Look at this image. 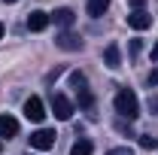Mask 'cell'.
<instances>
[{"mask_svg": "<svg viewBox=\"0 0 158 155\" xmlns=\"http://www.w3.org/2000/svg\"><path fill=\"white\" fill-rule=\"evenodd\" d=\"M113 103H116V113L122 119H128V122H134V119L140 116V100H137V94H134L131 88H122Z\"/></svg>", "mask_w": 158, "mask_h": 155, "instance_id": "6da1fadb", "label": "cell"}, {"mask_svg": "<svg viewBox=\"0 0 158 155\" xmlns=\"http://www.w3.org/2000/svg\"><path fill=\"white\" fill-rule=\"evenodd\" d=\"M49 103H52V116L58 119V122H67V119L73 116V103H70L67 94H55V91H52V100H49Z\"/></svg>", "mask_w": 158, "mask_h": 155, "instance_id": "7a4b0ae2", "label": "cell"}, {"mask_svg": "<svg viewBox=\"0 0 158 155\" xmlns=\"http://www.w3.org/2000/svg\"><path fill=\"white\" fill-rule=\"evenodd\" d=\"M55 146V131H49V128H40L31 134V149H40V152H46V149H52Z\"/></svg>", "mask_w": 158, "mask_h": 155, "instance_id": "3957f363", "label": "cell"}, {"mask_svg": "<svg viewBox=\"0 0 158 155\" xmlns=\"http://www.w3.org/2000/svg\"><path fill=\"white\" fill-rule=\"evenodd\" d=\"M24 119H27V122H43V119H46V107H43V100H40L37 94H31L24 100Z\"/></svg>", "mask_w": 158, "mask_h": 155, "instance_id": "277c9868", "label": "cell"}, {"mask_svg": "<svg viewBox=\"0 0 158 155\" xmlns=\"http://www.w3.org/2000/svg\"><path fill=\"white\" fill-rule=\"evenodd\" d=\"M55 46L64 49V52H79V49H82V40H79L76 34H70V31H61L58 37H55Z\"/></svg>", "mask_w": 158, "mask_h": 155, "instance_id": "5b68a950", "label": "cell"}, {"mask_svg": "<svg viewBox=\"0 0 158 155\" xmlns=\"http://www.w3.org/2000/svg\"><path fill=\"white\" fill-rule=\"evenodd\" d=\"M49 12H43V9H34L31 15H27V31H34V34H40V31H46L49 27Z\"/></svg>", "mask_w": 158, "mask_h": 155, "instance_id": "8992f818", "label": "cell"}, {"mask_svg": "<svg viewBox=\"0 0 158 155\" xmlns=\"http://www.w3.org/2000/svg\"><path fill=\"white\" fill-rule=\"evenodd\" d=\"M12 137H19V119L0 116V140H12Z\"/></svg>", "mask_w": 158, "mask_h": 155, "instance_id": "52a82bcc", "label": "cell"}, {"mask_svg": "<svg viewBox=\"0 0 158 155\" xmlns=\"http://www.w3.org/2000/svg\"><path fill=\"white\" fill-rule=\"evenodd\" d=\"M149 24H152V15L143 12V9H134V12L128 15V27H134V31H146Z\"/></svg>", "mask_w": 158, "mask_h": 155, "instance_id": "ba28073f", "label": "cell"}, {"mask_svg": "<svg viewBox=\"0 0 158 155\" xmlns=\"http://www.w3.org/2000/svg\"><path fill=\"white\" fill-rule=\"evenodd\" d=\"M49 19L55 21L58 27H64V31H67V27H73V21H76V15H73V9H67V6H64V9H55V12H52Z\"/></svg>", "mask_w": 158, "mask_h": 155, "instance_id": "9c48e42d", "label": "cell"}, {"mask_svg": "<svg viewBox=\"0 0 158 155\" xmlns=\"http://www.w3.org/2000/svg\"><path fill=\"white\" fill-rule=\"evenodd\" d=\"M103 64H106L110 70H116L118 64H122V58H118V46H116V43H110V46L103 49Z\"/></svg>", "mask_w": 158, "mask_h": 155, "instance_id": "30bf717a", "label": "cell"}, {"mask_svg": "<svg viewBox=\"0 0 158 155\" xmlns=\"http://www.w3.org/2000/svg\"><path fill=\"white\" fill-rule=\"evenodd\" d=\"M106 9H110V0H88V15L91 19H100Z\"/></svg>", "mask_w": 158, "mask_h": 155, "instance_id": "8fae6325", "label": "cell"}, {"mask_svg": "<svg viewBox=\"0 0 158 155\" xmlns=\"http://www.w3.org/2000/svg\"><path fill=\"white\" fill-rule=\"evenodd\" d=\"M91 152H94V143L91 140H76L70 146V155H91Z\"/></svg>", "mask_w": 158, "mask_h": 155, "instance_id": "7c38bea8", "label": "cell"}, {"mask_svg": "<svg viewBox=\"0 0 158 155\" xmlns=\"http://www.w3.org/2000/svg\"><path fill=\"white\" fill-rule=\"evenodd\" d=\"M76 97H79V107L82 110H94V97L88 88H76Z\"/></svg>", "mask_w": 158, "mask_h": 155, "instance_id": "4fadbf2b", "label": "cell"}, {"mask_svg": "<svg viewBox=\"0 0 158 155\" xmlns=\"http://www.w3.org/2000/svg\"><path fill=\"white\" fill-rule=\"evenodd\" d=\"M70 85L73 88H85V73H70Z\"/></svg>", "mask_w": 158, "mask_h": 155, "instance_id": "5bb4252c", "label": "cell"}, {"mask_svg": "<svg viewBox=\"0 0 158 155\" xmlns=\"http://www.w3.org/2000/svg\"><path fill=\"white\" fill-rule=\"evenodd\" d=\"M140 146L143 149H158V137H140Z\"/></svg>", "mask_w": 158, "mask_h": 155, "instance_id": "9a60e30c", "label": "cell"}, {"mask_svg": "<svg viewBox=\"0 0 158 155\" xmlns=\"http://www.w3.org/2000/svg\"><path fill=\"white\" fill-rule=\"evenodd\" d=\"M106 155H134V149L131 146H118V149H110Z\"/></svg>", "mask_w": 158, "mask_h": 155, "instance_id": "2e32d148", "label": "cell"}, {"mask_svg": "<svg viewBox=\"0 0 158 155\" xmlns=\"http://www.w3.org/2000/svg\"><path fill=\"white\" fill-rule=\"evenodd\" d=\"M146 82H149V85H158V67H152V70H149V76H146Z\"/></svg>", "mask_w": 158, "mask_h": 155, "instance_id": "e0dca14e", "label": "cell"}, {"mask_svg": "<svg viewBox=\"0 0 158 155\" xmlns=\"http://www.w3.org/2000/svg\"><path fill=\"white\" fill-rule=\"evenodd\" d=\"M116 128H118V131H122V134H128V137H134V134H131V125H125V122H118Z\"/></svg>", "mask_w": 158, "mask_h": 155, "instance_id": "ac0fdd59", "label": "cell"}, {"mask_svg": "<svg viewBox=\"0 0 158 155\" xmlns=\"http://www.w3.org/2000/svg\"><path fill=\"white\" fill-rule=\"evenodd\" d=\"M149 110H152V113H158V94L149 97Z\"/></svg>", "mask_w": 158, "mask_h": 155, "instance_id": "d6986e66", "label": "cell"}, {"mask_svg": "<svg viewBox=\"0 0 158 155\" xmlns=\"http://www.w3.org/2000/svg\"><path fill=\"white\" fill-rule=\"evenodd\" d=\"M143 3H146V0H131V6H134V9H143Z\"/></svg>", "mask_w": 158, "mask_h": 155, "instance_id": "ffe728a7", "label": "cell"}, {"mask_svg": "<svg viewBox=\"0 0 158 155\" xmlns=\"http://www.w3.org/2000/svg\"><path fill=\"white\" fill-rule=\"evenodd\" d=\"M152 61H158V40H155V46H152Z\"/></svg>", "mask_w": 158, "mask_h": 155, "instance_id": "44dd1931", "label": "cell"}, {"mask_svg": "<svg viewBox=\"0 0 158 155\" xmlns=\"http://www.w3.org/2000/svg\"><path fill=\"white\" fill-rule=\"evenodd\" d=\"M3 3H19V0H3Z\"/></svg>", "mask_w": 158, "mask_h": 155, "instance_id": "7402d4cb", "label": "cell"}, {"mask_svg": "<svg viewBox=\"0 0 158 155\" xmlns=\"http://www.w3.org/2000/svg\"><path fill=\"white\" fill-rule=\"evenodd\" d=\"M0 37H3V24H0Z\"/></svg>", "mask_w": 158, "mask_h": 155, "instance_id": "603a6c76", "label": "cell"}, {"mask_svg": "<svg viewBox=\"0 0 158 155\" xmlns=\"http://www.w3.org/2000/svg\"><path fill=\"white\" fill-rule=\"evenodd\" d=\"M0 149H3V140H0Z\"/></svg>", "mask_w": 158, "mask_h": 155, "instance_id": "cb8c5ba5", "label": "cell"}, {"mask_svg": "<svg viewBox=\"0 0 158 155\" xmlns=\"http://www.w3.org/2000/svg\"><path fill=\"white\" fill-rule=\"evenodd\" d=\"M27 155H34V152H27Z\"/></svg>", "mask_w": 158, "mask_h": 155, "instance_id": "d4e9b609", "label": "cell"}]
</instances>
